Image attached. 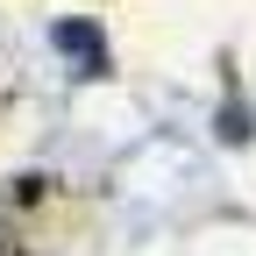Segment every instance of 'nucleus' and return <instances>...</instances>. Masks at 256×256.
<instances>
[{
	"label": "nucleus",
	"mask_w": 256,
	"mask_h": 256,
	"mask_svg": "<svg viewBox=\"0 0 256 256\" xmlns=\"http://www.w3.org/2000/svg\"><path fill=\"white\" fill-rule=\"evenodd\" d=\"M57 43L72 50V57H86V72H107V57H100V36H92L86 22H64V28H57Z\"/></svg>",
	"instance_id": "1"
}]
</instances>
